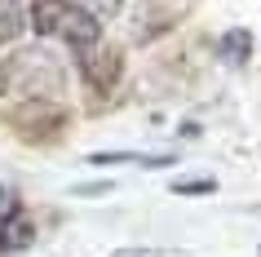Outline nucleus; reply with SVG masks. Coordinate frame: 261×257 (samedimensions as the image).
Listing matches in <instances>:
<instances>
[{
  "mask_svg": "<svg viewBox=\"0 0 261 257\" xmlns=\"http://www.w3.org/2000/svg\"><path fill=\"white\" fill-rule=\"evenodd\" d=\"M58 98L62 94V67L44 49H22L14 58H0V98Z\"/></svg>",
  "mask_w": 261,
  "mask_h": 257,
  "instance_id": "1",
  "label": "nucleus"
},
{
  "mask_svg": "<svg viewBox=\"0 0 261 257\" xmlns=\"http://www.w3.org/2000/svg\"><path fill=\"white\" fill-rule=\"evenodd\" d=\"M58 36L67 40V49H75V54H89V49H97V40H102V22H97L89 9L71 5L67 14H62V22H58Z\"/></svg>",
  "mask_w": 261,
  "mask_h": 257,
  "instance_id": "2",
  "label": "nucleus"
},
{
  "mask_svg": "<svg viewBox=\"0 0 261 257\" xmlns=\"http://www.w3.org/2000/svg\"><path fill=\"white\" fill-rule=\"evenodd\" d=\"M120 49H89V54H80V71L84 80L93 84V89H115V80H120Z\"/></svg>",
  "mask_w": 261,
  "mask_h": 257,
  "instance_id": "3",
  "label": "nucleus"
},
{
  "mask_svg": "<svg viewBox=\"0 0 261 257\" xmlns=\"http://www.w3.org/2000/svg\"><path fill=\"white\" fill-rule=\"evenodd\" d=\"M31 244H36V222L22 208L0 222V257H18V253H27Z\"/></svg>",
  "mask_w": 261,
  "mask_h": 257,
  "instance_id": "4",
  "label": "nucleus"
},
{
  "mask_svg": "<svg viewBox=\"0 0 261 257\" xmlns=\"http://www.w3.org/2000/svg\"><path fill=\"white\" fill-rule=\"evenodd\" d=\"M89 164H138V169H168L177 164L173 151H97L89 155Z\"/></svg>",
  "mask_w": 261,
  "mask_h": 257,
  "instance_id": "5",
  "label": "nucleus"
},
{
  "mask_svg": "<svg viewBox=\"0 0 261 257\" xmlns=\"http://www.w3.org/2000/svg\"><path fill=\"white\" fill-rule=\"evenodd\" d=\"M27 31V9L22 0H0V44H14Z\"/></svg>",
  "mask_w": 261,
  "mask_h": 257,
  "instance_id": "6",
  "label": "nucleus"
},
{
  "mask_svg": "<svg viewBox=\"0 0 261 257\" xmlns=\"http://www.w3.org/2000/svg\"><path fill=\"white\" fill-rule=\"evenodd\" d=\"M217 54L226 58L230 67H244V62H248V54H252V36H248L244 27L226 31V36H221V40H217Z\"/></svg>",
  "mask_w": 261,
  "mask_h": 257,
  "instance_id": "7",
  "label": "nucleus"
},
{
  "mask_svg": "<svg viewBox=\"0 0 261 257\" xmlns=\"http://www.w3.org/2000/svg\"><path fill=\"white\" fill-rule=\"evenodd\" d=\"M31 9H36V31L40 36H54L62 14L71 9V0H31Z\"/></svg>",
  "mask_w": 261,
  "mask_h": 257,
  "instance_id": "8",
  "label": "nucleus"
},
{
  "mask_svg": "<svg viewBox=\"0 0 261 257\" xmlns=\"http://www.w3.org/2000/svg\"><path fill=\"white\" fill-rule=\"evenodd\" d=\"M80 9H89L97 22H111V18L124 9V0H80Z\"/></svg>",
  "mask_w": 261,
  "mask_h": 257,
  "instance_id": "9",
  "label": "nucleus"
},
{
  "mask_svg": "<svg viewBox=\"0 0 261 257\" xmlns=\"http://www.w3.org/2000/svg\"><path fill=\"white\" fill-rule=\"evenodd\" d=\"M173 191H177V195H213L217 182H213V177H181V182H173Z\"/></svg>",
  "mask_w": 261,
  "mask_h": 257,
  "instance_id": "10",
  "label": "nucleus"
},
{
  "mask_svg": "<svg viewBox=\"0 0 261 257\" xmlns=\"http://www.w3.org/2000/svg\"><path fill=\"white\" fill-rule=\"evenodd\" d=\"M111 257H177L168 248H151V244H128V248H115Z\"/></svg>",
  "mask_w": 261,
  "mask_h": 257,
  "instance_id": "11",
  "label": "nucleus"
},
{
  "mask_svg": "<svg viewBox=\"0 0 261 257\" xmlns=\"http://www.w3.org/2000/svg\"><path fill=\"white\" fill-rule=\"evenodd\" d=\"M18 208H22V204H18L14 186H0V222H5V217H14Z\"/></svg>",
  "mask_w": 261,
  "mask_h": 257,
  "instance_id": "12",
  "label": "nucleus"
}]
</instances>
